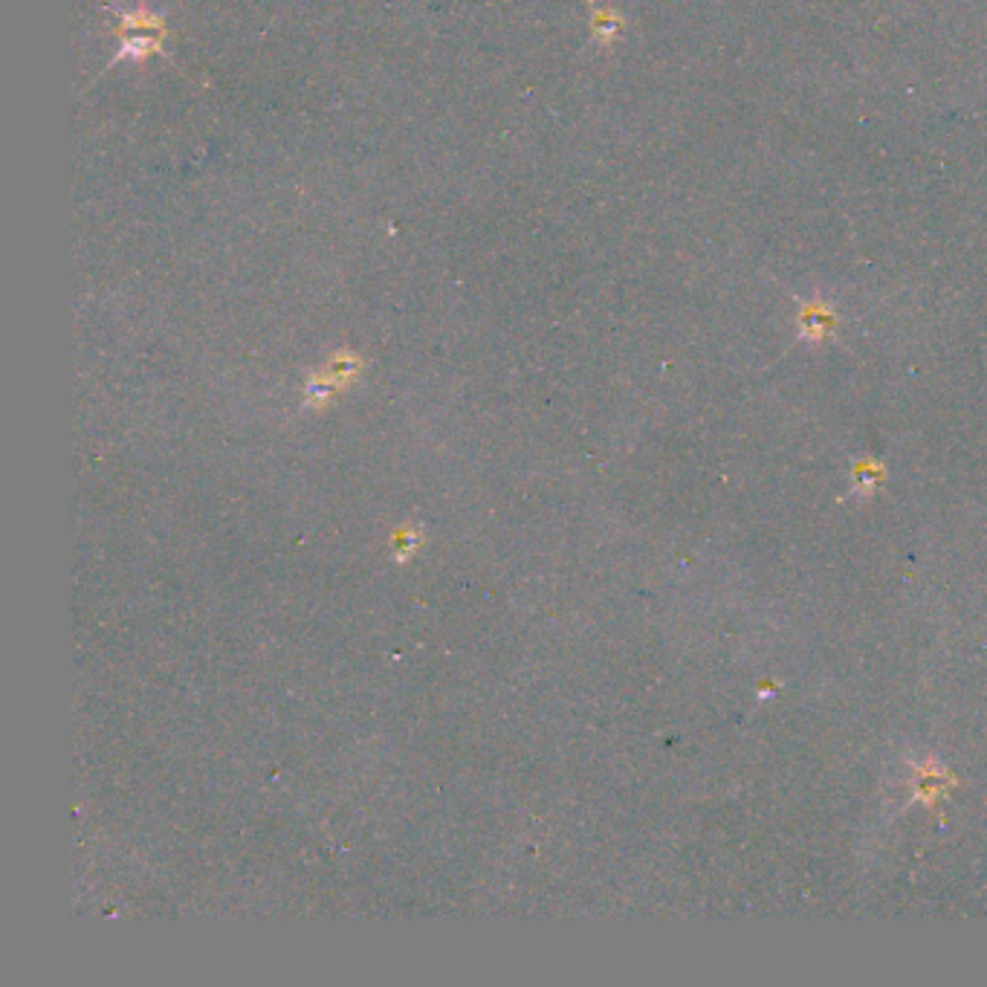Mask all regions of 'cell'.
I'll return each instance as SVG.
<instances>
[{
	"mask_svg": "<svg viewBox=\"0 0 987 987\" xmlns=\"http://www.w3.org/2000/svg\"><path fill=\"white\" fill-rule=\"evenodd\" d=\"M391 545H394V562H406L409 556H414L420 550V533H417V527L397 530L394 539H391Z\"/></svg>",
	"mask_w": 987,
	"mask_h": 987,
	"instance_id": "1",
	"label": "cell"
}]
</instances>
